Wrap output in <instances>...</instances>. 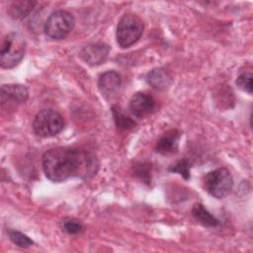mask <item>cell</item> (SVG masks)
<instances>
[{"mask_svg":"<svg viewBox=\"0 0 253 253\" xmlns=\"http://www.w3.org/2000/svg\"><path fill=\"white\" fill-rule=\"evenodd\" d=\"M62 228L69 234L79 233L83 229V225L80 221L73 218H65L62 220Z\"/></svg>","mask_w":253,"mask_h":253,"instance_id":"d6986e66","label":"cell"},{"mask_svg":"<svg viewBox=\"0 0 253 253\" xmlns=\"http://www.w3.org/2000/svg\"><path fill=\"white\" fill-rule=\"evenodd\" d=\"M252 78H253V76L250 72H243L237 77L236 84L241 90L251 94L252 93Z\"/></svg>","mask_w":253,"mask_h":253,"instance_id":"e0dca14e","label":"cell"},{"mask_svg":"<svg viewBox=\"0 0 253 253\" xmlns=\"http://www.w3.org/2000/svg\"><path fill=\"white\" fill-rule=\"evenodd\" d=\"M136 176H139L143 181L148 182L150 179L149 176V165H145V164H140L136 167V170L134 171Z\"/></svg>","mask_w":253,"mask_h":253,"instance_id":"ffe728a7","label":"cell"},{"mask_svg":"<svg viewBox=\"0 0 253 253\" xmlns=\"http://www.w3.org/2000/svg\"><path fill=\"white\" fill-rule=\"evenodd\" d=\"M75 26L74 16L65 10H57L49 15L44 24L45 35L53 40L65 39Z\"/></svg>","mask_w":253,"mask_h":253,"instance_id":"5b68a950","label":"cell"},{"mask_svg":"<svg viewBox=\"0 0 253 253\" xmlns=\"http://www.w3.org/2000/svg\"><path fill=\"white\" fill-rule=\"evenodd\" d=\"M64 126L60 114L51 109H45L37 114L33 122L35 133L40 137H50L58 134Z\"/></svg>","mask_w":253,"mask_h":253,"instance_id":"277c9868","label":"cell"},{"mask_svg":"<svg viewBox=\"0 0 253 253\" xmlns=\"http://www.w3.org/2000/svg\"><path fill=\"white\" fill-rule=\"evenodd\" d=\"M99 168L97 158L82 149L56 147L42 156V169L52 182H63L71 177L89 179Z\"/></svg>","mask_w":253,"mask_h":253,"instance_id":"6da1fadb","label":"cell"},{"mask_svg":"<svg viewBox=\"0 0 253 253\" xmlns=\"http://www.w3.org/2000/svg\"><path fill=\"white\" fill-rule=\"evenodd\" d=\"M143 32V23L134 14L124 15L117 26L116 39L123 48L132 45L139 40Z\"/></svg>","mask_w":253,"mask_h":253,"instance_id":"7a4b0ae2","label":"cell"},{"mask_svg":"<svg viewBox=\"0 0 253 253\" xmlns=\"http://www.w3.org/2000/svg\"><path fill=\"white\" fill-rule=\"evenodd\" d=\"M8 234H9V238L11 239V241L14 244L18 245L19 247L27 248L33 244V241L27 235L23 234L22 232H19L16 230H9Z\"/></svg>","mask_w":253,"mask_h":253,"instance_id":"2e32d148","label":"cell"},{"mask_svg":"<svg viewBox=\"0 0 253 253\" xmlns=\"http://www.w3.org/2000/svg\"><path fill=\"white\" fill-rule=\"evenodd\" d=\"M154 99L150 95L142 92L135 93L129 101V110L131 114L139 119L148 116L154 110Z\"/></svg>","mask_w":253,"mask_h":253,"instance_id":"52a82bcc","label":"cell"},{"mask_svg":"<svg viewBox=\"0 0 253 253\" xmlns=\"http://www.w3.org/2000/svg\"><path fill=\"white\" fill-rule=\"evenodd\" d=\"M112 114L118 127L123 129H130L135 126V123L126 116L119 106H112Z\"/></svg>","mask_w":253,"mask_h":253,"instance_id":"9a60e30c","label":"cell"},{"mask_svg":"<svg viewBox=\"0 0 253 253\" xmlns=\"http://www.w3.org/2000/svg\"><path fill=\"white\" fill-rule=\"evenodd\" d=\"M147 82L154 89L164 90L168 88L172 82L171 76L163 68H154L147 74Z\"/></svg>","mask_w":253,"mask_h":253,"instance_id":"7c38bea8","label":"cell"},{"mask_svg":"<svg viewBox=\"0 0 253 253\" xmlns=\"http://www.w3.org/2000/svg\"><path fill=\"white\" fill-rule=\"evenodd\" d=\"M109 51L110 48L106 43L96 42L83 47L80 56L87 64L95 66L100 65L107 59Z\"/></svg>","mask_w":253,"mask_h":253,"instance_id":"ba28073f","label":"cell"},{"mask_svg":"<svg viewBox=\"0 0 253 253\" xmlns=\"http://www.w3.org/2000/svg\"><path fill=\"white\" fill-rule=\"evenodd\" d=\"M35 1H14L9 7V14L14 19L25 18L34 8Z\"/></svg>","mask_w":253,"mask_h":253,"instance_id":"5bb4252c","label":"cell"},{"mask_svg":"<svg viewBox=\"0 0 253 253\" xmlns=\"http://www.w3.org/2000/svg\"><path fill=\"white\" fill-rule=\"evenodd\" d=\"M233 179L226 168H218L206 174L204 177V187L207 192L214 198L222 199L226 197L232 189Z\"/></svg>","mask_w":253,"mask_h":253,"instance_id":"8992f818","label":"cell"},{"mask_svg":"<svg viewBox=\"0 0 253 253\" xmlns=\"http://www.w3.org/2000/svg\"><path fill=\"white\" fill-rule=\"evenodd\" d=\"M192 214L199 223L207 227H213L219 223L218 220L213 215H211L200 203H197L193 206Z\"/></svg>","mask_w":253,"mask_h":253,"instance_id":"4fadbf2b","label":"cell"},{"mask_svg":"<svg viewBox=\"0 0 253 253\" xmlns=\"http://www.w3.org/2000/svg\"><path fill=\"white\" fill-rule=\"evenodd\" d=\"M180 131L177 129H171L166 131L157 141L155 150L161 154H170L174 153L178 149Z\"/></svg>","mask_w":253,"mask_h":253,"instance_id":"8fae6325","label":"cell"},{"mask_svg":"<svg viewBox=\"0 0 253 253\" xmlns=\"http://www.w3.org/2000/svg\"><path fill=\"white\" fill-rule=\"evenodd\" d=\"M26 42L19 33H9L1 46L0 63L3 68H12L16 66L23 58L25 53Z\"/></svg>","mask_w":253,"mask_h":253,"instance_id":"3957f363","label":"cell"},{"mask_svg":"<svg viewBox=\"0 0 253 253\" xmlns=\"http://www.w3.org/2000/svg\"><path fill=\"white\" fill-rule=\"evenodd\" d=\"M122 84L121 76L114 70H109L103 73L98 80L99 90L106 99L113 98L119 91Z\"/></svg>","mask_w":253,"mask_h":253,"instance_id":"9c48e42d","label":"cell"},{"mask_svg":"<svg viewBox=\"0 0 253 253\" xmlns=\"http://www.w3.org/2000/svg\"><path fill=\"white\" fill-rule=\"evenodd\" d=\"M28 89L20 84H9L1 87V100L2 105L8 104H20L24 103L28 99Z\"/></svg>","mask_w":253,"mask_h":253,"instance_id":"30bf717a","label":"cell"},{"mask_svg":"<svg viewBox=\"0 0 253 253\" xmlns=\"http://www.w3.org/2000/svg\"><path fill=\"white\" fill-rule=\"evenodd\" d=\"M190 163L187 159H183L178 161L175 165L169 168V171L171 172H177L179 173L184 179L188 180L190 178Z\"/></svg>","mask_w":253,"mask_h":253,"instance_id":"ac0fdd59","label":"cell"}]
</instances>
